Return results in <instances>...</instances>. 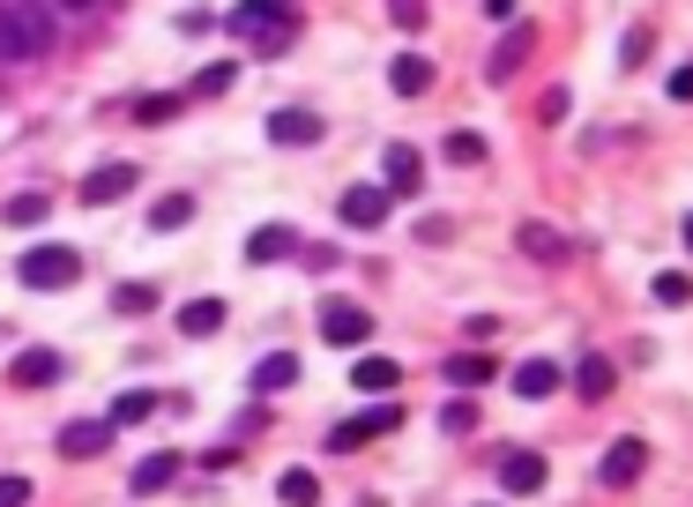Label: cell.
<instances>
[{"mask_svg": "<svg viewBox=\"0 0 693 507\" xmlns=\"http://www.w3.org/2000/svg\"><path fill=\"white\" fill-rule=\"evenodd\" d=\"M224 23H232V31H239L254 52H284V45L298 38V23H291V0H239Z\"/></svg>", "mask_w": 693, "mask_h": 507, "instance_id": "6da1fadb", "label": "cell"}, {"mask_svg": "<svg viewBox=\"0 0 693 507\" xmlns=\"http://www.w3.org/2000/svg\"><path fill=\"white\" fill-rule=\"evenodd\" d=\"M15 284L23 292H68V284H82V254L75 247H31L15 261Z\"/></svg>", "mask_w": 693, "mask_h": 507, "instance_id": "7a4b0ae2", "label": "cell"}, {"mask_svg": "<svg viewBox=\"0 0 693 507\" xmlns=\"http://www.w3.org/2000/svg\"><path fill=\"white\" fill-rule=\"evenodd\" d=\"M396 425H403V411H396V403H373V411H359V418L336 425V433H328V448H336V456H351V448H366V440L396 433Z\"/></svg>", "mask_w": 693, "mask_h": 507, "instance_id": "3957f363", "label": "cell"}, {"mask_svg": "<svg viewBox=\"0 0 693 507\" xmlns=\"http://www.w3.org/2000/svg\"><path fill=\"white\" fill-rule=\"evenodd\" d=\"M134 187H142V165H97V172H82V202H90V210L120 202V194H134Z\"/></svg>", "mask_w": 693, "mask_h": 507, "instance_id": "277c9868", "label": "cell"}, {"mask_svg": "<svg viewBox=\"0 0 693 507\" xmlns=\"http://www.w3.org/2000/svg\"><path fill=\"white\" fill-rule=\"evenodd\" d=\"M336 210H343V224H351V232H380V224H388V210H396V194H388V187H351Z\"/></svg>", "mask_w": 693, "mask_h": 507, "instance_id": "5b68a950", "label": "cell"}, {"mask_svg": "<svg viewBox=\"0 0 693 507\" xmlns=\"http://www.w3.org/2000/svg\"><path fill=\"white\" fill-rule=\"evenodd\" d=\"M321 337L328 343H366L373 337V314L359 306V298H328V306H321Z\"/></svg>", "mask_w": 693, "mask_h": 507, "instance_id": "8992f818", "label": "cell"}, {"mask_svg": "<svg viewBox=\"0 0 693 507\" xmlns=\"http://www.w3.org/2000/svg\"><path fill=\"white\" fill-rule=\"evenodd\" d=\"M642 470H649V440H634V433H626V440H612V448H604V463H597V477H604V485H634V477H642Z\"/></svg>", "mask_w": 693, "mask_h": 507, "instance_id": "52a82bcc", "label": "cell"}, {"mask_svg": "<svg viewBox=\"0 0 693 507\" xmlns=\"http://www.w3.org/2000/svg\"><path fill=\"white\" fill-rule=\"evenodd\" d=\"M105 448H113V425H105V418H75V425H60V456H68V463H97Z\"/></svg>", "mask_w": 693, "mask_h": 507, "instance_id": "ba28073f", "label": "cell"}, {"mask_svg": "<svg viewBox=\"0 0 693 507\" xmlns=\"http://www.w3.org/2000/svg\"><path fill=\"white\" fill-rule=\"evenodd\" d=\"M68 374V358H60V351H15V366H8V380H15V388H52V380Z\"/></svg>", "mask_w": 693, "mask_h": 507, "instance_id": "9c48e42d", "label": "cell"}, {"mask_svg": "<svg viewBox=\"0 0 693 507\" xmlns=\"http://www.w3.org/2000/svg\"><path fill=\"white\" fill-rule=\"evenodd\" d=\"M530 45H537V31H530V23H515L507 38L492 45V60H485V83H507V75H515V68L530 60Z\"/></svg>", "mask_w": 693, "mask_h": 507, "instance_id": "30bf717a", "label": "cell"}, {"mask_svg": "<svg viewBox=\"0 0 693 507\" xmlns=\"http://www.w3.org/2000/svg\"><path fill=\"white\" fill-rule=\"evenodd\" d=\"M500 493H544V456H537V448L500 456Z\"/></svg>", "mask_w": 693, "mask_h": 507, "instance_id": "8fae6325", "label": "cell"}, {"mask_svg": "<svg viewBox=\"0 0 693 507\" xmlns=\"http://www.w3.org/2000/svg\"><path fill=\"white\" fill-rule=\"evenodd\" d=\"M269 134H277L284 150H306V142H321V113H298V105H284V113H269Z\"/></svg>", "mask_w": 693, "mask_h": 507, "instance_id": "7c38bea8", "label": "cell"}, {"mask_svg": "<svg viewBox=\"0 0 693 507\" xmlns=\"http://www.w3.org/2000/svg\"><path fill=\"white\" fill-rule=\"evenodd\" d=\"M284 254H298V232H291V224H261V232L246 239V261H254V269H269V261H284Z\"/></svg>", "mask_w": 693, "mask_h": 507, "instance_id": "4fadbf2b", "label": "cell"}, {"mask_svg": "<svg viewBox=\"0 0 693 507\" xmlns=\"http://www.w3.org/2000/svg\"><path fill=\"white\" fill-rule=\"evenodd\" d=\"M380 172H388V194H418V179H425V165H418V150H410V142H388Z\"/></svg>", "mask_w": 693, "mask_h": 507, "instance_id": "5bb4252c", "label": "cell"}, {"mask_svg": "<svg viewBox=\"0 0 693 507\" xmlns=\"http://www.w3.org/2000/svg\"><path fill=\"white\" fill-rule=\"evenodd\" d=\"M388 83H396V97H425V90H433V60H425V52H403V60L388 68Z\"/></svg>", "mask_w": 693, "mask_h": 507, "instance_id": "9a60e30c", "label": "cell"}, {"mask_svg": "<svg viewBox=\"0 0 693 507\" xmlns=\"http://www.w3.org/2000/svg\"><path fill=\"white\" fill-rule=\"evenodd\" d=\"M172 477H179V456L164 448V456H142V463H134V477H127V493H164Z\"/></svg>", "mask_w": 693, "mask_h": 507, "instance_id": "2e32d148", "label": "cell"}, {"mask_svg": "<svg viewBox=\"0 0 693 507\" xmlns=\"http://www.w3.org/2000/svg\"><path fill=\"white\" fill-rule=\"evenodd\" d=\"M552 388H560V366H552V358H522V366H515V396H522V403L552 396Z\"/></svg>", "mask_w": 693, "mask_h": 507, "instance_id": "e0dca14e", "label": "cell"}, {"mask_svg": "<svg viewBox=\"0 0 693 507\" xmlns=\"http://www.w3.org/2000/svg\"><path fill=\"white\" fill-rule=\"evenodd\" d=\"M224 329V298H187L179 306V337H216Z\"/></svg>", "mask_w": 693, "mask_h": 507, "instance_id": "ac0fdd59", "label": "cell"}, {"mask_svg": "<svg viewBox=\"0 0 693 507\" xmlns=\"http://www.w3.org/2000/svg\"><path fill=\"white\" fill-rule=\"evenodd\" d=\"M574 396H582V403H604V396H612V358L589 351V358L574 366Z\"/></svg>", "mask_w": 693, "mask_h": 507, "instance_id": "d6986e66", "label": "cell"}, {"mask_svg": "<svg viewBox=\"0 0 693 507\" xmlns=\"http://www.w3.org/2000/svg\"><path fill=\"white\" fill-rule=\"evenodd\" d=\"M351 380H359V388H366V396H388V388H396V380H403V366H396V358H380V351H366V358H359V366H351Z\"/></svg>", "mask_w": 693, "mask_h": 507, "instance_id": "ffe728a7", "label": "cell"}, {"mask_svg": "<svg viewBox=\"0 0 693 507\" xmlns=\"http://www.w3.org/2000/svg\"><path fill=\"white\" fill-rule=\"evenodd\" d=\"M515 247L530 254V261H567V239H560L552 224H522V232H515Z\"/></svg>", "mask_w": 693, "mask_h": 507, "instance_id": "44dd1931", "label": "cell"}, {"mask_svg": "<svg viewBox=\"0 0 693 507\" xmlns=\"http://www.w3.org/2000/svg\"><path fill=\"white\" fill-rule=\"evenodd\" d=\"M157 418V396L150 388H127V396H113V418L105 425H150Z\"/></svg>", "mask_w": 693, "mask_h": 507, "instance_id": "7402d4cb", "label": "cell"}, {"mask_svg": "<svg viewBox=\"0 0 693 507\" xmlns=\"http://www.w3.org/2000/svg\"><path fill=\"white\" fill-rule=\"evenodd\" d=\"M441 380H448V388H485V380H492V358L462 351V358H448V366H441Z\"/></svg>", "mask_w": 693, "mask_h": 507, "instance_id": "603a6c76", "label": "cell"}, {"mask_svg": "<svg viewBox=\"0 0 693 507\" xmlns=\"http://www.w3.org/2000/svg\"><path fill=\"white\" fill-rule=\"evenodd\" d=\"M277 493H284V507H321V477L314 470H284Z\"/></svg>", "mask_w": 693, "mask_h": 507, "instance_id": "cb8c5ba5", "label": "cell"}, {"mask_svg": "<svg viewBox=\"0 0 693 507\" xmlns=\"http://www.w3.org/2000/svg\"><path fill=\"white\" fill-rule=\"evenodd\" d=\"M291 380H298V358H291V351H269V358L254 366V388H291Z\"/></svg>", "mask_w": 693, "mask_h": 507, "instance_id": "d4e9b609", "label": "cell"}, {"mask_svg": "<svg viewBox=\"0 0 693 507\" xmlns=\"http://www.w3.org/2000/svg\"><path fill=\"white\" fill-rule=\"evenodd\" d=\"M232 75H239V68H232V60H209L202 75H195V83H187V97H224V90H232Z\"/></svg>", "mask_w": 693, "mask_h": 507, "instance_id": "484cf974", "label": "cell"}, {"mask_svg": "<svg viewBox=\"0 0 693 507\" xmlns=\"http://www.w3.org/2000/svg\"><path fill=\"white\" fill-rule=\"evenodd\" d=\"M150 224H157V232H179V224H195V194H164L157 210H150Z\"/></svg>", "mask_w": 693, "mask_h": 507, "instance_id": "4316f807", "label": "cell"}, {"mask_svg": "<svg viewBox=\"0 0 693 507\" xmlns=\"http://www.w3.org/2000/svg\"><path fill=\"white\" fill-rule=\"evenodd\" d=\"M157 306V284H113V314H150Z\"/></svg>", "mask_w": 693, "mask_h": 507, "instance_id": "83f0119b", "label": "cell"}, {"mask_svg": "<svg viewBox=\"0 0 693 507\" xmlns=\"http://www.w3.org/2000/svg\"><path fill=\"white\" fill-rule=\"evenodd\" d=\"M0 60H31V45H23V23H15V8L0 0Z\"/></svg>", "mask_w": 693, "mask_h": 507, "instance_id": "f1b7e54d", "label": "cell"}, {"mask_svg": "<svg viewBox=\"0 0 693 507\" xmlns=\"http://www.w3.org/2000/svg\"><path fill=\"white\" fill-rule=\"evenodd\" d=\"M448 165H485V134H448Z\"/></svg>", "mask_w": 693, "mask_h": 507, "instance_id": "f546056e", "label": "cell"}, {"mask_svg": "<svg viewBox=\"0 0 693 507\" xmlns=\"http://www.w3.org/2000/svg\"><path fill=\"white\" fill-rule=\"evenodd\" d=\"M45 210H52V202H45V194H15V202H8V224H45Z\"/></svg>", "mask_w": 693, "mask_h": 507, "instance_id": "4dcf8cb0", "label": "cell"}, {"mask_svg": "<svg viewBox=\"0 0 693 507\" xmlns=\"http://www.w3.org/2000/svg\"><path fill=\"white\" fill-rule=\"evenodd\" d=\"M388 23H396V31H425L433 15H425V0H388Z\"/></svg>", "mask_w": 693, "mask_h": 507, "instance_id": "1f68e13d", "label": "cell"}, {"mask_svg": "<svg viewBox=\"0 0 693 507\" xmlns=\"http://www.w3.org/2000/svg\"><path fill=\"white\" fill-rule=\"evenodd\" d=\"M31 493H38V485H31L23 470H8V477H0V507H31Z\"/></svg>", "mask_w": 693, "mask_h": 507, "instance_id": "d6a6232c", "label": "cell"}, {"mask_svg": "<svg viewBox=\"0 0 693 507\" xmlns=\"http://www.w3.org/2000/svg\"><path fill=\"white\" fill-rule=\"evenodd\" d=\"M172 113H179V97H142V105H134V120H142V127H164Z\"/></svg>", "mask_w": 693, "mask_h": 507, "instance_id": "836d02e7", "label": "cell"}, {"mask_svg": "<svg viewBox=\"0 0 693 507\" xmlns=\"http://www.w3.org/2000/svg\"><path fill=\"white\" fill-rule=\"evenodd\" d=\"M656 298H663V306H686V298H693V284L679 276V269H663V276H656Z\"/></svg>", "mask_w": 693, "mask_h": 507, "instance_id": "e575fe53", "label": "cell"}, {"mask_svg": "<svg viewBox=\"0 0 693 507\" xmlns=\"http://www.w3.org/2000/svg\"><path fill=\"white\" fill-rule=\"evenodd\" d=\"M418 239H425V247H448L455 224H448V216H425V224H418Z\"/></svg>", "mask_w": 693, "mask_h": 507, "instance_id": "d590c367", "label": "cell"}, {"mask_svg": "<svg viewBox=\"0 0 693 507\" xmlns=\"http://www.w3.org/2000/svg\"><path fill=\"white\" fill-rule=\"evenodd\" d=\"M441 425H448V433H470V425H478V411H470V403H448V411H441Z\"/></svg>", "mask_w": 693, "mask_h": 507, "instance_id": "8d00e7d4", "label": "cell"}, {"mask_svg": "<svg viewBox=\"0 0 693 507\" xmlns=\"http://www.w3.org/2000/svg\"><path fill=\"white\" fill-rule=\"evenodd\" d=\"M671 97H679V105H693V60L679 68V75H671Z\"/></svg>", "mask_w": 693, "mask_h": 507, "instance_id": "74e56055", "label": "cell"}, {"mask_svg": "<svg viewBox=\"0 0 693 507\" xmlns=\"http://www.w3.org/2000/svg\"><path fill=\"white\" fill-rule=\"evenodd\" d=\"M485 15H492V23H507V15H515V0H485Z\"/></svg>", "mask_w": 693, "mask_h": 507, "instance_id": "f35d334b", "label": "cell"}, {"mask_svg": "<svg viewBox=\"0 0 693 507\" xmlns=\"http://www.w3.org/2000/svg\"><path fill=\"white\" fill-rule=\"evenodd\" d=\"M60 8H75V15H82V8H97V0H60Z\"/></svg>", "mask_w": 693, "mask_h": 507, "instance_id": "ab89813d", "label": "cell"}, {"mask_svg": "<svg viewBox=\"0 0 693 507\" xmlns=\"http://www.w3.org/2000/svg\"><path fill=\"white\" fill-rule=\"evenodd\" d=\"M686 247H693V216H686Z\"/></svg>", "mask_w": 693, "mask_h": 507, "instance_id": "60d3db41", "label": "cell"}]
</instances>
